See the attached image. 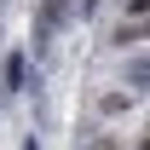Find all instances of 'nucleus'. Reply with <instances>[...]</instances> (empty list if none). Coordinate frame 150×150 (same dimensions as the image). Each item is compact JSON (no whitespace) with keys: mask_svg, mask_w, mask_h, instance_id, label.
Here are the masks:
<instances>
[{"mask_svg":"<svg viewBox=\"0 0 150 150\" xmlns=\"http://www.w3.org/2000/svg\"><path fill=\"white\" fill-rule=\"evenodd\" d=\"M110 40H115V46H139V40H144V23H127V18H121Z\"/></svg>","mask_w":150,"mask_h":150,"instance_id":"f257e3e1","label":"nucleus"},{"mask_svg":"<svg viewBox=\"0 0 150 150\" xmlns=\"http://www.w3.org/2000/svg\"><path fill=\"white\" fill-rule=\"evenodd\" d=\"M6 87H23V52L6 58Z\"/></svg>","mask_w":150,"mask_h":150,"instance_id":"f03ea898","label":"nucleus"},{"mask_svg":"<svg viewBox=\"0 0 150 150\" xmlns=\"http://www.w3.org/2000/svg\"><path fill=\"white\" fill-rule=\"evenodd\" d=\"M127 6V23H144V12H150V0H121Z\"/></svg>","mask_w":150,"mask_h":150,"instance_id":"7ed1b4c3","label":"nucleus"}]
</instances>
